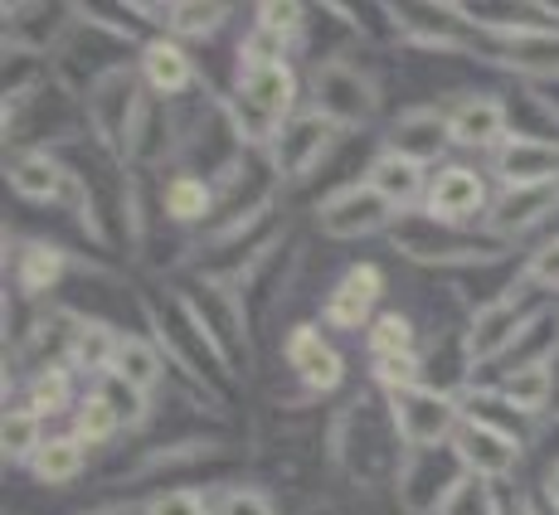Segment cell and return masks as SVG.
Here are the masks:
<instances>
[{"label":"cell","mask_w":559,"mask_h":515,"mask_svg":"<svg viewBox=\"0 0 559 515\" xmlns=\"http://www.w3.org/2000/svg\"><path fill=\"white\" fill-rule=\"evenodd\" d=\"M88 122L112 152H132L136 146V132H142L146 112H142V93H136V79H132L127 63H117V69H107V73L93 79Z\"/></svg>","instance_id":"obj_1"},{"label":"cell","mask_w":559,"mask_h":515,"mask_svg":"<svg viewBox=\"0 0 559 515\" xmlns=\"http://www.w3.org/2000/svg\"><path fill=\"white\" fill-rule=\"evenodd\" d=\"M390 418L400 428L404 453H424V447H443L448 438H457V399L448 390H394L390 394Z\"/></svg>","instance_id":"obj_2"},{"label":"cell","mask_w":559,"mask_h":515,"mask_svg":"<svg viewBox=\"0 0 559 515\" xmlns=\"http://www.w3.org/2000/svg\"><path fill=\"white\" fill-rule=\"evenodd\" d=\"M394 477H400L394 481V487H400V506L408 515H438L448 491H453L467 471H462L457 453H448V447H424V453H404Z\"/></svg>","instance_id":"obj_3"},{"label":"cell","mask_w":559,"mask_h":515,"mask_svg":"<svg viewBox=\"0 0 559 515\" xmlns=\"http://www.w3.org/2000/svg\"><path fill=\"white\" fill-rule=\"evenodd\" d=\"M311 98H317V112L336 127H365L380 107L374 83L350 63H321L311 73Z\"/></svg>","instance_id":"obj_4"},{"label":"cell","mask_w":559,"mask_h":515,"mask_svg":"<svg viewBox=\"0 0 559 515\" xmlns=\"http://www.w3.org/2000/svg\"><path fill=\"white\" fill-rule=\"evenodd\" d=\"M394 214H400V209H394L390 200H384L380 190L370 185V180H356V185L336 190V195L321 205L317 224H321V233H326V239L350 243V239H365V233L390 229Z\"/></svg>","instance_id":"obj_5"},{"label":"cell","mask_w":559,"mask_h":515,"mask_svg":"<svg viewBox=\"0 0 559 515\" xmlns=\"http://www.w3.org/2000/svg\"><path fill=\"white\" fill-rule=\"evenodd\" d=\"M336 122H326L321 112H302L287 117L283 127L273 132V170L283 180H302L326 160V152L336 146Z\"/></svg>","instance_id":"obj_6"},{"label":"cell","mask_w":559,"mask_h":515,"mask_svg":"<svg viewBox=\"0 0 559 515\" xmlns=\"http://www.w3.org/2000/svg\"><path fill=\"white\" fill-rule=\"evenodd\" d=\"M297 98V73L277 63H258V69H243L239 79V117L249 112V136H267L273 127H283V112Z\"/></svg>","instance_id":"obj_7"},{"label":"cell","mask_w":559,"mask_h":515,"mask_svg":"<svg viewBox=\"0 0 559 515\" xmlns=\"http://www.w3.org/2000/svg\"><path fill=\"white\" fill-rule=\"evenodd\" d=\"M453 453L467 477H481V481H501L511 477L515 463H521V438L511 428H497L487 418H467L453 438Z\"/></svg>","instance_id":"obj_8"},{"label":"cell","mask_w":559,"mask_h":515,"mask_svg":"<svg viewBox=\"0 0 559 515\" xmlns=\"http://www.w3.org/2000/svg\"><path fill=\"white\" fill-rule=\"evenodd\" d=\"M531 321H540V316H531L515 297H501V302H487L472 316V326H467V364H491V360H501L507 350H515V340L531 331Z\"/></svg>","instance_id":"obj_9"},{"label":"cell","mask_w":559,"mask_h":515,"mask_svg":"<svg viewBox=\"0 0 559 515\" xmlns=\"http://www.w3.org/2000/svg\"><path fill=\"white\" fill-rule=\"evenodd\" d=\"M394 249H404L418 263H491L501 258V249H481V243L457 239L448 224L438 219H404V229H394Z\"/></svg>","instance_id":"obj_10"},{"label":"cell","mask_w":559,"mask_h":515,"mask_svg":"<svg viewBox=\"0 0 559 515\" xmlns=\"http://www.w3.org/2000/svg\"><path fill=\"white\" fill-rule=\"evenodd\" d=\"M477 214H491L487 205V185L472 166H443L433 180H428V219L438 224H467Z\"/></svg>","instance_id":"obj_11"},{"label":"cell","mask_w":559,"mask_h":515,"mask_svg":"<svg viewBox=\"0 0 559 515\" xmlns=\"http://www.w3.org/2000/svg\"><path fill=\"white\" fill-rule=\"evenodd\" d=\"M497 176L507 180V190L521 185H559V146L540 142V136H507V146L497 152Z\"/></svg>","instance_id":"obj_12"},{"label":"cell","mask_w":559,"mask_h":515,"mask_svg":"<svg viewBox=\"0 0 559 515\" xmlns=\"http://www.w3.org/2000/svg\"><path fill=\"white\" fill-rule=\"evenodd\" d=\"M555 209H559V185H521V190H507L491 205L487 229L497 239H515V233H531L535 224H545Z\"/></svg>","instance_id":"obj_13"},{"label":"cell","mask_w":559,"mask_h":515,"mask_svg":"<svg viewBox=\"0 0 559 515\" xmlns=\"http://www.w3.org/2000/svg\"><path fill=\"white\" fill-rule=\"evenodd\" d=\"M287 364L302 374V384L311 394H331L341 384V374H346V364L321 340L317 326H297L293 336H287Z\"/></svg>","instance_id":"obj_14"},{"label":"cell","mask_w":559,"mask_h":515,"mask_svg":"<svg viewBox=\"0 0 559 515\" xmlns=\"http://www.w3.org/2000/svg\"><path fill=\"white\" fill-rule=\"evenodd\" d=\"M491 35L501 39V63H511V69L521 73H540V79H550L559 73V29H531V25H501L491 29Z\"/></svg>","instance_id":"obj_15"},{"label":"cell","mask_w":559,"mask_h":515,"mask_svg":"<svg viewBox=\"0 0 559 515\" xmlns=\"http://www.w3.org/2000/svg\"><path fill=\"white\" fill-rule=\"evenodd\" d=\"M448 127H453V142L457 146H472V152H491V146H507V107L497 98H462L453 107V117H448Z\"/></svg>","instance_id":"obj_16"},{"label":"cell","mask_w":559,"mask_h":515,"mask_svg":"<svg viewBox=\"0 0 559 515\" xmlns=\"http://www.w3.org/2000/svg\"><path fill=\"white\" fill-rule=\"evenodd\" d=\"M448 142H453V127H448V117L428 112V107H418V112H404L400 122L390 127V152L418 160V166H428V160L443 156Z\"/></svg>","instance_id":"obj_17"},{"label":"cell","mask_w":559,"mask_h":515,"mask_svg":"<svg viewBox=\"0 0 559 515\" xmlns=\"http://www.w3.org/2000/svg\"><path fill=\"white\" fill-rule=\"evenodd\" d=\"M380 287H384L380 267H370V263L350 267V273L336 283V292L326 297V321L331 326H341V331H356L360 321H370L374 302H380Z\"/></svg>","instance_id":"obj_18"},{"label":"cell","mask_w":559,"mask_h":515,"mask_svg":"<svg viewBox=\"0 0 559 515\" xmlns=\"http://www.w3.org/2000/svg\"><path fill=\"white\" fill-rule=\"evenodd\" d=\"M10 176V190H15L20 200H29V205H53V200L63 195V185H69V176H63V166L53 160L49 152H25L15 156L5 166Z\"/></svg>","instance_id":"obj_19"},{"label":"cell","mask_w":559,"mask_h":515,"mask_svg":"<svg viewBox=\"0 0 559 515\" xmlns=\"http://www.w3.org/2000/svg\"><path fill=\"white\" fill-rule=\"evenodd\" d=\"M370 180L394 209H408L414 200H428V180H424V166L408 156H394V152H380L370 160Z\"/></svg>","instance_id":"obj_20"},{"label":"cell","mask_w":559,"mask_h":515,"mask_svg":"<svg viewBox=\"0 0 559 515\" xmlns=\"http://www.w3.org/2000/svg\"><path fill=\"white\" fill-rule=\"evenodd\" d=\"M142 73H146V83H152L160 98H176V93L190 88L195 63H190V53L180 49L176 39H152V45L142 49Z\"/></svg>","instance_id":"obj_21"},{"label":"cell","mask_w":559,"mask_h":515,"mask_svg":"<svg viewBox=\"0 0 559 515\" xmlns=\"http://www.w3.org/2000/svg\"><path fill=\"white\" fill-rule=\"evenodd\" d=\"M501 399L511 404L515 414H540L545 404L555 399V364L550 360H525L501 380Z\"/></svg>","instance_id":"obj_22"},{"label":"cell","mask_w":559,"mask_h":515,"mask_svg":"<svg viewBox=\"0 0 559 515\" xmlns=\"http://www.w3.org/2000/svg\"><path fill=\"white\" fill-rule=\"evenodd\" d=\"M35 477L49 481V487H63V481H73L88 463V447H83L79 433H63V438H45V447H39L35 457Z\"/></svg>","instance_id":"obj_23"},{"label":"cell","mask_w":559,"mask_h":515,"mask_svg":"<svg viewBox=\"0 0 559 515\" xmlns=\"http://www.w3.org/2000/svg\"><path fill=\"white\" fill-rule=\"evenodd\" d=\"M117 346H122V336L117 331H107L103 321H83L79 326V336H73V364L79 370H88V374H103V370H112L117 364Z\"/></svg>","instance_id":"obj_24"},{"label":"cell","mask_w":559,"mask_h":515,"mask_svg":"<svg viewBox=\"0 0 559 515\" xmlns=\"http://www.w3.org/2000/svg\"><path fill=\"white\" fill-rule=\"evenodd\" d=\"M112 374L117 380H127L132 390H142V394H152L156 390V380H160V356L146 340H136V336H122V346H117V364H112Z\"/></svg>","instance_id":"obj_25"},{"label":"cell","mask_w":559,"mask_h":515,"mask_svg":"<svg viewBox=\"0 0 559 515\" xmlns=\"http://www.w3.org/2000/svg\"><path fill=\"white\" fill-rule=\"evenodd\" d=\"M63 267H69V258L53 243H25V253H20V287L25 292H53Z\"/></svg>","instance_id":"obj_26"},{"label":"cell","mask_w":559,"mask_h":515,"mask_svg":"<svg viewBox=\"0 0 559 515\" xmlns=\"http://www.w3.org/2000/svg\"><path fill=\"white\" fill-rule=\"evenodd\" d=\"M210 209H214V190L204 185L200 176H176L166 185V214L170 219L190 224V219H204Z\"/></svg>","instance_id":"obj_27"},{"label":"cell","mask_w":559,"mask_h":515,"mask_svg":"<svg viewBox=\"0 0 559 515\" xmlns=\"http://www.w3.org/2000/svg\"><path fill=\"white\" fill-rule=\"evenodd\" d=\"M166 29L176 39H204L229 20V5H166Z\"/></svg>","instance_id":"obj_28"},{"label":"cell","mask_w":559,"mask_h":515,"mask_svg":"<svg viewBox=\"0 0 559 515\" xmlns=\"http://www.w3.org/2000/svg\"><path fill=\"white\" fill-rule=\"evenodd\" d=\"M39 418L35 409H5V457L10 463H20V457H35L39 447H45V438H39Z\"/></svg>","instance_id":"obj_29"},{"label":"cell","mask_w":559,"mask_h":515,"mask_svg":"<svg viewBox=\"0 0 559 515\" xmlns=\"http://www.w3.org/2000/svg\"><path fill=\"white\" fill-rule=\"evenodd\" d=\"M73 399L69 390V370H59V364H49V370H39L35 380H29V409H35L39 418L45 414H63Z\"/></svg>","instance_id":"obj_30"},{"label":"cell","mask_w":559,"mask_h":515,"mask_svg":"<svg viewBox=\"0 0 559 515\" xmlns=\"http://www.w3.org/2000/svg\"><path fill=\"white\" fill-rule=\"evenodd\" d=\"M117 428H122L117 409L103 399V390H93L88 399L79 404V438H83V447H88V443H112Z\"/></svg>","instance_id":"obj_31"},{"label":"cell","mask_w":559,"mask_h":515,"mask_svg":"<svg viewBox=\"0 0 559 515\" xmlns=\"http://www.w3.org/2000/svg\"><path fill=\"white\" fill-rule=\"evenodd\" d=\"M438 515H501V506H497V496H491V487L481 477H462L457 487L448 491V501H443Z\"/></svg>","instance_id":"obj_32"},{"label":"cell","mask_w":559,"mask_h":515,"mask_svg":"<svg viewBox=\"0 0 559 515\" xmlns=\"http://www.w3.org/2000/svg\"><path fill=\"white\" fill-rule=\"evenodd\" d=\"M408 346H414V326H408V316H400V311H384V316L370 326V350H374V360L404 356Z\"/></svg>","instance_id":"obj_33"},{"label":"cell","mask_w":559,"mask_h":515,"mask_svg":"<svg viewBox=\"0 0 559 515\" xmlns=\"http://www.w3.org/2000/svg\"><path fill=\"white\" fill-rule=\"evenodd\" d=\"M374 374H380V384L384 390H418L424 384V360L414 356V350H404V356H384V360H374Z\"/></svg>","instance_id":"obj_34"},{"label":"cell","mask_w":559,"mask_h":515,"mask_svg":"<svg viewBox=\"0 0 559 515\" xmlns=\"http://www.w3.org/2000/svg\"><path fill=\"white\" fill-rule=\"evenodd\" d=\"M103 399L112 404L122 423H142V414H146V394H142V390H132L127 380H117V374H112V380L103 384Z\"/></svg>","instance_id":"obj_35"},{"label":"cell","mask_w":559,"mask_h":515,"mask_svg":"<svg viewBox=\"0 0 559 515\" xmlns=\"http://www.w3.org/2000/svg\"><path fill=\"white\" fill-rule=\"evenodd\" d=\"M302 5H258V29L273 39H293L302 29Z\"/></svg>","instance_id":"obj_36"},{"label":"cell","mask_w":559,"mask_h":515,"mask_svg":"<svg viewBox=\"0 0 559 515\" xmlns=\"http://www.w3.org/2000/svg\"><path fill=\"white\" fill-rule=\"evenodd\" d=\"M146 515H210V506H204L200 491H160V496L146 506Z\"/></svg>","instance_id":"obj_37"},{"label":"cell","mask_w":559,"mask_h":515,"mask_svg":"<svg viewBox=\"0 0 559 515\" xmlns=\"http://www.w3.org/2000/svg\"><path fill=\"white\" fill-rule=\"evenodd\" d=\"M531 283L535 287H559V239H550L531 258Z\"/></svg>","instance_id":"obj_38"},{"label":"cell","mask_w":559,"mask_h":515,"mask_svg":"<svg viewBox=\"0 0 559 515\" xmlns=\"http://www.w3.org/2000/svg\"><path fill=\"white\" fill-rule=\"evenodd\" d=\"M219 515H277V511H273V501L258 496V491H229Z\"/></svg>","instance_id":"obj_39"},{"label":"cell","mask_w":559,"mask_h":515,"mask_svg":"<svg viewBox=\"0 0 559 515\" xmlns=\"http://www.w3.org/2000/svg\"><path fill=\"white\" fill-rule=\"evenodd\" d=\"M545 496H550V501H555V506H559V467L550 471V481H545Z\"/></svg>","instance_id":"obj_40"},{"label":"cell","mask_w":559,"mask_h":515,"mask_svg":"<svg viewBox=\"0 0 559 515\" xmlns=\"http://www.w3.org/2000/svg\"><path fill=\"white\" fill-rule=\"evenodd\" d=\"M98 515H132V511H122V506H112V511H98Z\"/></svg>","instance_id":"obj_41"}]
</instances>
